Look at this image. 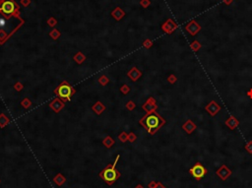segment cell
Wrapping results in <instances>:
<instances>
[{
	"mask_svg": "<svg viewBox=\"0 0 252 188\" xmlns=\"http://www.w3.org/2000/svg\"><path fill=\"white\" fill-rule=\"evenodd\" d=\"M23 24V21L17 15H5L0 12V31L11 36Z\"/></svg>",
	"mask_w": 252,
	"mask_h": 188,
	"instance_id": "6da1fadb",
	"label": "cell"
},
{
	"mask_svg": "<svg viewBox=\"0 0 252 188\" xmlns=\"http://www.w3.org/2000/svg\"><path fill=\"white\" fill-rule=\"evenodd\" d=\"M120 175L121 174L119 173L118 170H116L115 167H113L112 165L106 167V168H104V169L100 173V176H101L108 185H111L114 181H116V179L120 177Z\"/></svg>",
	"mask_w": 252,
	"mask_h": 188,
	"instance_id": "7a4b0ae2",
	"label": "cell"
},
{
	"mask_svg": "<svg viewBox=\"0 0 252 188\" xmlns=\"http://www.w3.org/2000/svg\"><path fill=\"white\" fill-rule=\"evenodd\" d=\"M142 124H144V126L148 129L149 132L153 133L160 127L161 125V118L160 116H158L157 114L153 113V114H150V115L146 116L144 118V120L141 121Z\"/></svg>",
	"mask_w": 252,
	"mask_h": 188,
	"instance_id": "3957f363",
	"label": "cell"
},
{
	"mask_svg": "<svg viewBox=\"0 0 252 188\" xmlns=\"http://www.w3.org/2000/svg\"><path fill=\"white\" fill-rule=\"evenodd\" d=\"M0 12L5 15H16L18 6L13 0H0Z\"/></svg>",
	"mask_w": 252,
	"mask_h": 188,
	"instance_id": "277c9868",
	"label": "cell"
},
{
	"mask_svg": "<svg viewBox=\"0 0 252 188\" xmlns=\"http://www.w3.org/2000/svg\"><path fill=\"white\" fill-rule=\"evenodd\" d=\"M55 93L61 97V99H65V101L67 99L68 101V99H71V97H72L73 94L75 93V90L73 89L68 83L63 82L62 84L58 87V89L56 90Z\"/></svg>",
	"mask_w": 252,
	"mask_h": 188,
	"instance_id": "5b68a950",
	"label": "cell"
},
{
	"mask_svg": "<svg viewBox=\"0 0 252 188\" xmlns=\"http://www.w3.org/2000/svg\"><path fill=\"white\" fill-rule=\"evenodd\" d=\"M190 173L192 174L193 177H195L196 179H201L207 173V169L205 168L200 163H197L192 168H190Z\"/></svg>",
	"mask_w": 252,
	"mask_h": 188,
	"instance_id": "8992f818",
	"label": "cell"
},
{
	"mask_svg": "<svg viewBox=\"0 0 252 188\" xmlns=\"http://www.w3.org/2000/svg\"><path fill=\"white\" fill-rule=\"evenodd\" d=\"M63 106H64V104H63L59 99H55L54 101L50 104V107L56 112L60 111L61 109L63 108Z\"/></svg>",
	"mask_w": 252,
	"mask_h": 188,
	"instance_id": "52a82bcc",
	"label": "cell"
},
{
	"mask_svg": "<svg viewBox=\"0 0 252 188\" xmlns=\"http://www.w3.org/2000/svg\"><path fill=\"white\" fill-rule=\"evenodd\" d=\"M231 170L227 169L226 167H222V168H221V169L218 170L217 174L219 175V176L221 177L222 179H226L227 176H229V175H231Z\"/></svg>",
	"mask_w": 252,
	"mask_h": 188,
	"instance_id": "ba28073f",
	"label": "cell"
},
{
	"mask_svg": "<svg viewBox=\"0 0 252 188\" xmlns=\"http://www.w3.org/2000/svg\"><path fill=\"white\" fill-rule=\"evenodd\" d=\"M53 181H54L55 184H57L58 186H61V185H62L63 183L66 181V179H65V177L61 174V173H58V174L56 175L54 178H53Z\"/></svg>",
	"mask_w": 252,
	"mask_h": 188,
	"instance_id": "9c48e42d",
	"label": "cell"
},
{
	"mask_svg": "<svg viewBox=\"0 0 252 188\" xmlns=\"http://www.w3.org/2000/svg\"><path fill=\"white\" fill-rule=\"evenodd\" d=\"M140 75H141V73L139 72V70H137L136 68H133V69L128 73V76L130 77L133 81H135V80L138 79V77H140Z\"/></svg>",
	"mask_w": 252,
	"mask_h": 188,
	"instance_id": "30bf717a",
	"label": "cell"
},
{
	"mask_svg": "<svg viewBox=\"0 0 252 188\" xmlns=\"http://www.w3.org/2000/svg\"><path fill=\"white\" fill-rule=\"evenodd\" d=\"M93 109L95 110V112H96L97 114H101L102 111L104 110V106L102 104V102H98L96 104H95L94 106H93Z\"/></svg>",
	"mask_w": 252,
	"mask_h": 188,
	"instance_id": "8fae6325",
	"label": "cell"
},
{
	"mask_svg": "<svg viewBox=\"0 0 252 188\" xmlns=\"http://www.w3.org/2000/svg\"><path fill=\"white\" fill-rule=\"evenodd\" d=\"M85 59H86V57H85V55H84V54H82V53H81V52H79L77 55H75V56H74V60L78 63V64H81V63H82Z\"/></svg>",
	"mask_w": 252,
	"mask_h": 188,
	"instance_id": "7c38bea8",
	"label": "cell"
},
{
	"mask_svg": "<svg viewBox=\"0 0 252 188\" xmlns=\"http://www.w3.org/2000/svg\"><path fill=\"white\" fill-rule=\"evenodd\" d=\"M8 123H9V119L7 118L4 114H1V115H0V126L4 127V126H6Z\"/></svg>",
	"mask_w": 252,
	"mask_h": 188,
	"instance_id": "4fadbf2b",
	"label": "cell"
},
{
	"mask_svg": "<svg viewBox=\"0 0 252 188\" xmlns=\"http://www.w3.org/2000/svg\"><path fill=\"white\" fill-rule=\"evenodd\" d=\"M104 146H106L107 148H111V146L114 144V141L112 140V139H111V137H106V138L104 140Z\"/></svg>",
	"mask_w": 252,
	"mask_h": 188,
	"instance_id": "5bb4252c",
	"label": "cell"
},
{
	"mask_svg": "<svg viewBox=\"0 0 252 188\" xmlns=\"http://www.w3.org/2000/svg\"><path fill=\"white\" fill-rule=\"evenodd\" d=\"M8 35H7V34L5 33V32H2V31H0V43H2V41H5L6 40V38H8Z\"/></svg>",
	"mask_w": 252,
	"mask_h": 188,
	"instance_id": "9a60e30c",
	"label": "cell"
},
{
	"mask_svg": "<svg viewBox=\"0 0 252 188\" xmlns=\"http://www.w3.org/2000/svg\"><path fill=\"white\" fill-rule=\"evenodd\" d=\"M118 139L119 140L121 141V142H126V140L127 139H128V136H127V134L125 133V132H122L120 135H119V137H118Z\"/></svg>",
	"mask_w": 252,
	"mask_h": 188,
	"instance_id": "2e32d148",
	"label": "cell"
},
{
	"mask_svg": "<svg viewBox=\"0 0 252 188\" xmlns=\"http://www.w3.org/2000/svg\"><path fill=\"white\" fill-rule=\"evenodd\" d=\"M99 81H100V83H101L102 85H104H104H106L107 83H108V78L106 77V76H102L99 79Z\"/></svg>",
	"mask_w": 252,
	"mask_h": 188,
	"instance_id": "e0dca14e",
	"label": "cell"
},
{
	"mask_svg": "<svg viewBox=\"0 0 252 188\" xmlns=\"http://www.w3.org/2000/svg\"><path fill=\"white\" fill-rule=\"evenodd\" d=\"M22 104H23V106L24 107H29L31 106V102H30V99H24L23 102H22Z\"/></svg>",
	"mask_w": 252,
	"mask_h": 188,
	"instance_id": "ac0fdd59",
	"label": "cell"
},
{
	"mask_svg": "<svg viewBox=\"0 0 252 188\" xmlns=\"http://www.w3.org/2000/svg\"><path fill=\"white\" fill-rule=\"evenodd\" d=\"M120 91H121L122 93H123V94H127V93L129 92V87H128V86H126V85H124V86H122V87H121Z\"/></svg>",
	"mask_w": 252,
	"mask_h": 188,
	"instance_id": "d6986e66",
	"label": "cell"
},
{
	"mask_svg": "<svg viewBox=\"0 0 252 188\" xmlns=\"http://www.w3.org/2000/svg\"><path fill=\"white\" fill-rule=\"evenodd\" d=\"M127 106V108L130 109V110H131V109H133V108H134V106H135V104H134L132 102H129L128 104H127V106Z\"/></svg>",
	"mask_w": 252,
	"mask_h": 188,
	"instance_id": "ffe728a7",
	"label": "cell"
},
{
	"mask_svg": "<svg viewBox=\"0 0 252 188\" xmlns=\"http://www.w3.org/2000/svg\"><path fill=\"white\" fill-rule=\"evenodd\" d=\"M135 139H136V137H135V135H134L133 133H131L130 135L128 136V140L130 141V142H133V141L135 140Z\"/></svg>",
	"mask_w": 252,
	"mask_h": 188,
	"instance_id": "44dd1931",
	"label": "cell"
},
{
	"mask_svg": "<svg viewBox=\"0 0 252 188\" xmlns=\"http://www.w3.org/2000/svg\"><path fill=\"white\" fill-rule=\"evenodd\" d=\"M15 88H16L17 91H20V90L23 89V85L20 84V83H17V84L15 85Z\"/></svg>",
	"mask_w": 252,
	"mask_h": 188,
	"instance_id": "7402d4cb",
	"label": "cell"
},
{
	"mask_svg": "<svg viewBox=\"0 0 252 188\" xmlns=\"http://www.w3.org/2000/svg\"><path fill=\"white\" fill-rule=\"evenodd\" d=\"M53 33H54V34H53V35H51V34H50V36H52L53 38H57V36H59V34L57 33V31H53Z\"/></svg>",
	"mask_w": 252,
	"mask_h": 188,
	"instance_id": "603a6c76",
	"label": "cell"
},
{
	"mask_svg": "<svg viewBox=\"0 0 252 188\" xmlns=\"http://www.w3.org/2000/svg\"><path fill=\"white\" fill-rule=\"evenodd\" d=\"M156 185H157V183L153 181V182H151L150 184H149V188H155Z\"/></svg>",
	"mask_w": 252,
	"mask_h": 188,
	"instance_id": "cb8c5ba5",
	"label": "cell"
},
{
	"mask_svg": "<svg viewBox=\"0 0 252 188\" xmlns=\"http://www.w3.org/2000/svg\"><path fill=\"white\" fill-rule=\"evenodd\" d=\"M155 188H165V186H163V185L161 184V183H157V185H156V187Z\"/></svg>",
	"mask_w": 252,
	"mask_h": 188,
	"instance_id": "d4e9b609",
	"label": "cell"
},
{
	"mask_svg": "<svg viewBox=\"0 0 252 188\" xmlns=\"http://www.w3.org/2000/svg\"><path fill=\"white\" fill-rule=\"evenodd\" d=\"M136 188H144V187L142 186V185H137V186H136Z\"/></svg>",
	"mask_w": 252,
	"mask_h": 188,
	"instance_id": "484cf974",
	"label": "cell"
}]
</instances>
